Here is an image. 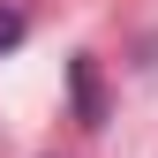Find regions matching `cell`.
I'll return each instance as SVG.
<instances>
[{"mask_svg":"<svg viewBox=\"0 0 158 158\" xmlns=\"http://www.w3.org/2000/svg\"><path fill=\"white\" fill-rule=\"evenodd\" d=\"M15 38H23V15H15V8H0V53H8Z\"/></svg>","mask_w":158,"mask_h":158,"instance_id":"obj_1","label":"cell"}]
</instances>
